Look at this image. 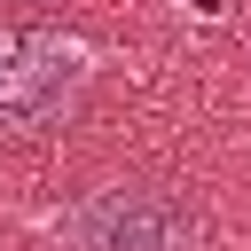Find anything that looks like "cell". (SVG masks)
<instances>
[{
	"label": "cell",
	"mask_w": 251,
	"mask_h": 251,
	"mask_svg": "<svg viewBox=\"0 0 251 251\" xmlns=\"http://www.w3.org/2000/svg\"><path fill=\"white\" fill-rule=\"evenodd\" d=\"M94 86V47L55 24H0V133H55Z\"/></svg>",
	"instance_id": "1"
},
{
	"label": "cell",
	"mask_w": 251,
	"mask_h": 251,
	"mask_svg": "<svg viewBox=\"0 0 251 251\" xmlns=\"http://www.w3.org/2000/svg\"><path fill=\"white\" fill-rule=\"evenodd\" d=\"M55 251H196V212L157 180H102L55 212Z\"/></svg>",
	"instance_id": "2"
}]
</instances>
